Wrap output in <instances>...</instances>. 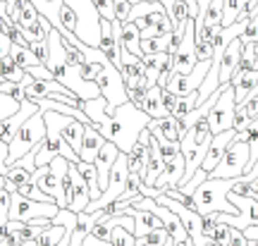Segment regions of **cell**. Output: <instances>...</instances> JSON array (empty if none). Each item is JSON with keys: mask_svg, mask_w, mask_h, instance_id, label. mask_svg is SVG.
Instances as JSON below:
<instances>
[{"mask_svg": "<svg viewBox=\"0 0 258 246\" xmlns=\"http://www.w3.org/2000/svg\"><path fill=\"white\" fill-rule=\"evenodd\" d=\"M172 34H175V31H172ZM172 34H165V36H156V38H148V41H141V53H144V57H146V55L167 53V50H170V43H172Z\"/></svg>", "mask_w": 258, "mask_h": 246, "instance_id": "83f0119b", "label": "cell"}, {"mask_svg": "<svg viewBox=\"0 0 258 246\" xmlns=\"http://www.w3.org/2000/svg\"><path fill=\"white\" fill-rule=\"evenodd\" d=\"M234 89V96H237V105H246L253 96H256V89H258V72H237L234 79L230 84Z\"/></svg>", "mask_w": 258, "mask_h": 246, "instance_id": "ac0fdd59", "label": "cell"}, {"mask_svg": "<svg viewBox=\"0 0 258 246\" xmlns=\"http://www.w3.org/2000/svg\"><path fill=\"white\" fill-rule=\"evenodd\" d=\"M8 158H10V146L0 139V174H8Z\"/></svg>", "mask_w": 258, "mask_h": 246, "instance_id": "60d3db41", "label": "cell"}, {"mask_svg": "<svg viewBox=\"0 0 258 246\" xmlns=\"http://www.w3.org/2000/svg\"><path fill=\"white\" fill-rule=\"evenodd\" d=\"M256 70H258V60H256Z\"/></svg>", "mask_w": 258, "mask_h": 246, "instance_id": "6f0895ef", "label": "cell"}, {"mask_svg": "<svg viewBox=\"0 0 258 246\" xmlns=\"http://www.w3.org/2000/svg\"><path fill=\"white\" fill-rule=\"evenodd\" d=\"M108 141L101 137V132L93 127H86V134H84V146H82V153H79V160L82 163H96V158L101 153V148L105 146Z\"/></svg>", "mask_w": 258, "mask_h": 246, "instance_id": "44dd1931", "label": "cell"}, {"mask_svg": "<svg viewBox=\"0 0 258 246\" xmlns=\"http://www.w3.org/2000/svg\"><path fill=\"white\" fill-rule=\"evenodd\" d=\"M184 246H196V244H191V241H186V244Z\"/></svg>", "mask_w": 258, "mask_h": 246, "instance_id": "9f6ffc18", "label": "cell"}, {"mask_svg": "<svg viewBox=\"0 0 258 246\" xmlns=\"http://www.w3.org/2000/svg\"><path fill=\"white\" fill-rule=\"evenodd\" d=\"M129 3H132V5H139V3H144V0H129Z\"/></svg>", "mask_w": 258, "mask_h": 246, "instance_id": "f5cc1de1", "label": "cell"}, {"mask_svg": "<svg viewBox=\"0 0 258 246\" xmlns=\"http://www.w3.org/2000/svg\"><path fill=\"white\" fill-rule=\"evenodd\" d=\"M10 50H12V41L0 31V60H3V57H10Z\"/></svg>", "mask_w": 258, "mask_h": 246, "instance_id": "f6af8a7d", "label": "cell"}, {"mask_svg": "<svg viewBox=\"0 0 258 246\" xmlns=\"http://www.w3.org/2000/svg\"><path fill=\"white\" fill-rule=\"evenodd\" d=\"M77 170L82 172L84 182H86V187H89V192H91V201H98L101 199V187H98V172H96V165L91 163H77Z\"/></svg>", "mask_w": 258, "mask_h": 246, "instance_id": "484cf974", "label": "cell"}, {"mask_svg": "<svg viewBox=\"0 0 258 246\" xmlns=\"http://www.w3.org/2000/svg\"><path fill=\"white\" fill-rule=\"evenodd\" d=\"M151 125V117H148L144 110H139L134 103H124L112 112L110 117H105L103 122L93 125V127L101 132V137L105 141H110L120 148L122 153H129L134 144L139 141L141 132L148 129Z\"/></svg>", "mask_w": 258, "mask_h": 246, "instance_id": "6da1fadb", "label": "cell"}, {"mask_svg": "<svg viewBox=\"0 0 258 246\" xmlns=\"http://www.w3.org/2000/svg\"><path fill=\"white\" fill-rule=\"evenodd\" d=\"M222 15H225V0H211L206 12L194 22L196 24V36L203 29H222Z\"/></svg>", "mask_w": 258, "mask_h": 246, "instance_id": "7402d4cb", "label": "cell"}, {"mask_svg": "<svg viewBox=\"0 0 258 246\" xmlns=\"http://www.w3.org/2000/svg\"><path fill=\"white\" fill-rule=\"evenodd\" d=\"M120 57H122V79H124V86L127 91H148V84H146V63L144 57H137L132 55L129 50L122 48L120 50Z\"/></svg>", "mask_w": 258, "mask_h": 246, "instance_id": "8fae6325", "label": "cell"}, {"mask_svg": "<svg viewBox=\"0 0 258 246\" xmlns=\"http://www.w3.org/2000/svg\"><path fill=\"white\" fill-rule=\"evenodd\" d=\"M246 0H225V15H222V29L232 27L237 19L244 15Z\"/></svg>", "mask_w": 258, "mask_h": 246, "instance_id": "f1b7e54d", "label": "cell"}, {"mask_svg": "<svg viewBox=\"0 0 258 246\" xmlns=\"http://www.w3.org/2000/svg\"><path fill=\"white\" fill-rule=\"evenodd\" d=\"M48 137V129H46V117H43V110H38L34 117H29L22 127H19L17 137L12 139L10 144V158H8V167L22 160L24 155H29L31 151H36L41 146V141Z\"/></svg>", "mask_w": 258, "mask_h": 246, "instance_id": "5b68a950", "label": "cell"}, {"mask_svg": "<svg viewBox=\"0 0 258 246\" xmlns=\"http://www.w3.org/2000/svg\"><path fill=\"white\" fill-rule=\"evenodd\" d=\"M220 98L215 103V108L208 115V127H211L213 137H218L222 132H230L234 125V110H237V96L232 86H222Z\"/></svg>", "mask_w": 258, "mask_h": 246, "instance_id": "ba28073f", "label": "cell"}, {"mask_svg": "<svg viewBox=\"0 0 258 246\" xmlns=\"http://www.w3.org/2000/svg\"><path fill=\"white\" fill-rule=\"evenodd\" d=\"M38 110H41L38 105H34V103H31L29 98H24V100H22V108H19L17 115H12L10 119H5V122L0 125V139H3V141H5V144L10 146V144H12V139L17 137L19 127H22V125H24L29 117H34Z\"/></svg>", "mask_w": 258, "mask_h": 246, "instance_id": "7c38bea8", "label": "cell"}, {"mask_svg": "<svg viewBox=\"0 0 258 246\" xmlns=\"http://www.w3.org/2000/svg\"><path fill=\"white\" fill-rule=\"evenodd\" d=\"M8 12H10V19H12L22 31H31V27L41 19V15H38V10L34 8L31 0H15L8 8Z\"/></svg>", "mask_w": 258, "mask_h": 246, "instance_id": "e0dca14e", "label": "cell"}, {"mask_svg": "<svg viewBox=\"0 0 258 246\" xmlns=\"http://www.w3.org/2000/svg\"><path fill=\"white\" fill-rule=\"evenodd\" d=\"M158 151H160V158L167 163H172L177 155H182V148H179V144H170V141H165V139H160L158 141Z\"/></svg>", "mask_w": 258, "mask_h": 246, "instance_id": "e575fe53", "label": "cell"}, {"mask_svg": "<svg viewBox=\"0 0 258 246\" xmlns=\"http://www.w3.org/2000/svg\"><path fill=\"white\" fill-rule=\"evenodd\" d=\"M144 112H146L151 119H165V117H172L167 112L165 103H163V89L160 86H153L146 91V100H144Z\"/></svg>", "mask_w": 258, "mask_h": 246, "instance_id": "603a6c76", "label": "cell"}, {"mask_svg": "<svg viewBox=\"0 0 258 246\" xmlns=\"http://www.w3.org/2000/svg\"><path fill=\"white\" fill-rule=\"evenodd\" d=\"M122 48L129 50L132 55H137V57H144V53H141V31L132 22L122 24Z\"/></svg>", "mask_w": 258, "mask_h": 246, "instance_id": "d4e9b609", "label": "cell"}, {"mask_svg": "<svg viewBox=\"0 0 258 246\" xmlns=\"http://www.w3.org/2000/svg\"><path fill=\"white\" fill-rule=\"evenodd\" d=\"M230 239H232V227L225 225V222H218V225H215V232H213V237H211V244L230 246Z\"/></svg>", "mask_w": 258, "mask_h": 246, "instance_id": "836d02e7", "label": "cell"}, {"mask_svg": "<svg viewBox=\"0 0 258 246\" xmlns=\"http://www.w3.org/2000/svg\"><path fill=\"white\" fill-rule=\"evenodd\" d=\"M8 184H10L8 174H0V192H3V189H8Z\"/></svg>", "mask_w": 258, "mask_h": 246, "instance_id": "f907efd6", "label": "cell"}, {"mask_svg": "<svg viewBox=\"0 0 258 246\" xmlns=\"http://www.w3.org/2000/svg\"><path fill=\"white\" fill-rule=\"evenodd\" d=\"M70 165L72 163H67L62 155H57L48 167H38L36 172H34V184H36L43 194L53 196V199L57 201L60 210L67 208V201H64V196H62V177L70 172Z\"/></svg>", "mask_w": 258, "mask_h": 246, "instance_id": "8992f818", "label": "cell"}, {"mask_svg": "<svg viewBox=\"0 0 258 246\" xmlns=\"http://www.w3.org/2000/svg\"><path fill=\"white\" fill-rule=\"evenodd\" d=\"M105 108H108V100L103 98H93V100H86V103H82V110L89 115V119H91V125H98V122H103V119L108 117V112H105Z\"/></svg>", "mask_w": 258, "mask_h": 246, "instance_id": "4316f807", "label": "cell"}, {"mask_svg": "<svg viewBox=\"0 0 258 246\" xmlns=\"http://www.w3.org/2000/svg\"><path fill=\"white\" fill-rule=\"evenodd\" d=\"M215 225H218V220L213 218V215H206V218H203V234H206L208 241H211L213 232H215Z\"/></svg>", "mask_w": 258, "mask_h": 246, "instance_id": "b9f144b4", "label": "cell"}, {"mask_svg": "<svg viewBox=\"0 0 258 246\" xmlns=\"http://www.w3.org/2000/svg\"><path fill=\"white\" fill-rule=\"evenodd\" d=\"M208 72H211V63H199L191 74H177L175 72L172 77H170L165 91L175 93L177 98H184V96H189V93H196L199 89H201V84L206 82Z\"/></svg>", "mask_w": 258, "mask_h": 246, "instance_id": "9c48e42d", "label": "cell"}, {"mask_svg": "<svg viewBox=\"0 0 258 246\" xmlns=\"http://www.w3.org/2000/svg\"><path fill=\"white\" fill-rule=\"evenodd\" d=\"M79 53H84L86 63L96 65V86L101 89L103 98L108 100L105 112L110 117L120 105L129 103V93H127V86H124V79H122V72L101 53V48H91V46H86V43H82Z\"/></svg>", "mask_w": 258, "mask_h": 246, "instance_id": "7a4b0ae2", "label": "cell"}, {"mask_svg": "<svg viewBox=\"0 0 258 246\" xmlns=\"http://www.w3.org/2000/svg\"><path fill=\"white\" fill-rule=\"evenodd\" d=\"M211 141H213V132H211V127H208V119L196 122L184 134V139L179 141V148H182V155H184V163H186L184 184L201 170L203 158L208 155V148H211ZM184 184H182V187H184Z\"/></svg>", "mask_w": 258, "mask_h": 246, "instance_id": "277c9868", "label": "cell"}, {"mask_svg": "<svg viewBox=\"0 0 258 246\" xmlns=\"http://www.w3.org/2000/svg\"><path fill=\"white\" fill-rule=\"evenodd\" d=\"M132 8H134V5H132L129 0H117V3H115V15H117V22L124 24V22L129 19V15H132Z\"/></svg>", "mask_w": 258, "mask_h": 246, "instance_id": "ab89813d", "label": "cell"}, {"mask_svg": "<svg viewBox=\"0 0 258 246\" xmlns=\"http://www.w3.org/2000/svg\"><path fill=\"white\" fill-rule=\"evenodd\" d=\"M230 246H249V241H246V237H244V232H241V229H234V227H232Z\"/></svg>", "mask_w": 258, "mask_h": 246, "instance_id": "ee69618b", "label": "cell"}, {"mask_svg": "<svg viewBox=\"0 0 258 246\" xmlns=\"http://www.w3.org/2000/svg\"><path fill=\"white\" fill-rule=\"evenodd\" d=\"M241 50H244V46H241V41L237 38V41H232L230 48H227V50H225V55H222V63H220V89H222V86H230L232 79H234V74L239 72Z\"/></svg>", "mask_w": 258, "mask_h": 246, "instance_id": "2e32d148", "label": "cell"}, {"mask_svg": "<svg viewBox=\"0 0 258 246\" xmlns=\"http://www.w3.org/2000/svg\"><path fill=\"white\" fill-rule=\"evenodd\" d=\"M249 246H258V241H249Z\"/></svg>", "mask_w": 258, "mask_h": 246, "instance_id": "11a10c76", "label": "cell"}, {"mask_svg": "<svg viewBox=\"0 0 258 246\" xmlns=\"http://www.w3.org/2000/svg\"><path fill=\"white\" fill-rule=\"evenodd\" d=\"M246 167H249V144L234 139L227 153L222 155L220 165L208 177L211 179H241L246 174Z\"/></svg>", "mask_w": 258, "mask_h": 246, "instance_id": "52a82bcc", "label": "cell"}, {"mask_svg": "<svg viewBox=\"0 0 258 246\" xmlns=\"http://www.w3.org/2000/svg\"><path fill=\"white\" fill-rule=\"evenodd\" d=\"M177 96L175 93H170V91H165V89H163V103H165V108H167V112H170V115H172V110L177 108Z\"/></svg>", "mask_w": 258, "mask_h": 246, "instance_id": "7bdbcfd3", "label": "cell"}, {"mask_svg": "<svg viewBox=\"0 0 258 246\" xmlns=\"http://www.w3.org/2000/svg\"><path fill=\"white\" fill-rule=\"evenodd\" d=\"M208 246H215V244H208Z\"/></svg>", "mask_w": 258, "mask_h": 246, "instance_id": "680465c9", "label": "cell"}, {"mask_svg": "<svg viewBox=\"0 0 258 246\" xmlns=\"http://www.w3.org/2000/svg\"><path fill=\"white\" fill-rule=\"evenodd\" d=\"M237 139V132L234 129H230V132H222V134H218V137H213L211 141V148H208V155L203 158V165L201 170H206V172L211 174L218 165H220L222 155L227 153V148H230V144Z\"/></svg>", "mask_w": 258, "mask_h": 246, "instance_id": "5bb4252c", "label": "cell"}, {"mask_svg": "<svg viewBox=\"0 0 258 246\" xmlns=\"http://www.w3.org/2000/svg\"><path fill=\"white\" fill-rule=\"evenodd\" d=\"M19 108H22V103L17 98H12L10 93H0V125L10 119L12 115H17Z\"/></svg>", "mask_w": 258, "mask_h": 246, "instance_id": "d6a6232c", "label": "cell"}, {"mask_svg": "<svg viewBox=\"0 0 258 246\" xmlns=\"http://www.w3.org/2000/svg\"><path fill=\"white\" fill-rule=\"evenodd\" d=\"M196 5H199V17H201L203 12H206V8L211 5V0H196Z\"/></svg>", "mask_w": 258, "mask_h": 246, "instance_id": "7dc6e473", "label": "cell"}, {"mask_svg": "<svg viewBox=\"0 0 258 246\" xmlns=\"http://www.w3.org/2000/svg\"><path fill=\"white\" fill-rule=\"evenodd\" d=\"M249 174H253V177H258V163L256 165H253V170H251V172Z\"/></svg>", "mask_w": 258, "mask_h": 246, "instance_id": "816d5d0a", "label": "cell"}, {"mask_svg": "<svg viewBox=\"0 0 258 246\" xmlns=\"http://www.w3.org/2000/svg\"><path fill=\"white\" fill-rule=\"evenodd\" d=\"M64 234H67V227H62V225H53V227L43 229L41 237H38L34 244L36 246H57L64 239Z\"/></svg>", "mask_w": 258, "mask_h": 246, "instance_id": "4dcf8cb0", "label": "cell"}, {"mask_svg": "<svg viewBox=\"0 0 258 246\" xmlns=\"http://www.w3.org/2000/svg\"><path fill=\"white\" fill-rule=\"evenodd\" d=\"M237 179H206V182L196 189L194 194V199H196V210H199V215L206 218V215H239V210L234 208L230 203V192L232 187H234Z\"/></svg>", "mask_w": 258, "mask_h": 246, "instance_id": "3957f363", "label": "cell"}, {"mask_svg": "<svg viewBox=\"0 0 258 246\" xmlns=\"http://www.w3.org/2000/svg\"><path fill=\"white\" fill-rule=\"evenodd\" d=\"M137 246H146V244H144V241H141V239H137Z\"/></svg>", "mask_w": 258, "mask_h": 246, "instance_id": "db71d44e", "label": "cell"}, {"mask_svg": "<svg viewBox=\"0 0 258 246\" xmlns=\"http://www.w3.org/2000/svg\"><path fill=\"white\" fill-rule=\"evenodd\" d=\"M251 189H253V199H258V177L251 174Z\"/></svg>", "mask_w": 258, "mask_h": 246, "instance_id": "681fc988", "label": "cell"}, {"mask_svg": "<svg viewBox=\"0 0 258 246\" xmlns=\"http://www.w3.org/2000/svg\"><path fill=\"white\" fill-rule=\"evenodd\" d=\"M160 3H163V8L167 10V15H172V10H175V3H177V0H160Z\"/></svg>", "mask_w": 258, "mask_h": 246, "instance_id": "c3c4849f", "label": "cell"}, {"mask_svg": "<svg viewBox=\"0 0 258 246\" xmlns=\"http://www.w3.org/2000/svg\"><path fill=\"white\" fill-rule=\"evenodd\" d=\"M141 184H144V177H141V174H132V172H129V177H127V189H124V196H122V199L132 201V199H137V196H141V194H139Z\"/></svg>", "mask_w": 258, "mask_h": 246, "instance_id": "74e56055", "label": "cell"}, {"mask_svg": "<svg viewBox=\"0 0 258 246\" xmlns=\"http://www.w3.org/2000/svg\"><path fill=\"white\" fill-rule=\"evenodd\" d=\"M84 134H86V125H82L79 119H70L62 129V139L74 148V153L79 155L84 146Z\"/></svg>", "mask_w": 258, "mask_h": 246, "instance_id": "cb8c5ba5", "label": "cell"}, {"mask_svg": "<svg viewBox=\"0 0 258 246\" xmlns=\"http://www.w3.org/2000/svg\"><path fill=\"white\" fill-rule=\"evenodd\" d=\"M146 246H165L167 241H170V234H167V229L165 227H160V229H153V232H148L146 237L141 239Z\"/></svg>", "mask_w": 258, "mask_h": 246, "instance_id": "8d00e7d4", "label": "cell"}, {"mask_svg": "<svg viewBox=\"0 0 258 246\" xmlns=\"http://www.w3.org/2000/svg\"><path fill=\"white\" fill-rule=\"evenodd\" d=\"M10 57L15 60V63L27 72V70H31V67H38V60H36V55L31 53L29 48H22V46H12V50H10Z\"/></svg>", "mask_w": 258, "mask_h": 246, "instance_id": "f546056e", "label": "cell"}, {"mask_svg": "<svg viewBox=\"0 0 258 246\" xmlns=\"http://www.w3.org/2000/svg\"><path fill=\"white\" fill-rule=\"evenodd\" d=\"M246 134H249V139H246V144H249V167H246V174H249L253 170V165L258 163V117L249 125Z\"/></svg>", "mask_w": 258, "mask_h": 246, "instance_id": "1f68e13d", "label": "cell"}, {"mask_svg": "<svg viewBox=\"0 0 258 246\" xmlns=\"http://www.w3.org/2000/svg\"><path fill=\"white\" fill-rule=\"evenodd\" d=\"M82 246H112L110 241H101V239H96L93 234H86L82 241Z\"/></svg>", "mask_w": 258, "mask_h": 246, "instance_id": "bcb514c9", "label": "cell"}, {"mask_svg": "<svg viewBox=\"0 0 258 246\" xmlns=\"http://www.w3.org/2000/svg\"><path fill=\"white\" fill-rule=\"evenodd\" d=\"M206 179H208V172H206V170H199V172L194 174L184 187H179V189H182V194H186V196H194V194H196V189H199Z\"/></svg>", "mask_w": 258, "mask_h": 246, "instance_id": "f35d334b", "label": "cell"}, {"mask_svg": "<svg viewBox=\"0 0 258 246\" xmlns=\"http://www.w3.org/2000/svg\"><path fill=\"white\" fill-rule=\"evenodd\" d=\"M175 57V72L177 74H191L199 65V57H196V24L191 19L186 22L184 27V36H182V43L177 48Z\"/></svg>", "mask_w": 258, "mask_h": 246, "instance_id": "30bf717a", "label": "cell"}, {"mask_svg": "<svg viewBox=\"0 0 258 246\" xmlns=\"http://www.w3.org/2000/svg\"><path fill=\"white\" fill-rule=\"evenodd\" d=\"M8 179L15 184V187H19V184H34V174L27 172L24 167H17V165H15V167L8 170Z\"/></svg>", "mask_w": 258, "mask_h": 246, "instance_id": "d590c367", "label": "cell"}, {"mask_svg": "<svg viewBox=\"0 0 258 246\" xmlns=\"http://www.w3.org/2000/svg\"><path fill=\"white\" fill-rule=\"evenodd\" d=\"M148 151H151V132L144 129L139 141L134 144V148L127 153L129 160V172L132 174H141L144 177V170H146V160H148Z\"/></svg>", "mask_w": 258, "mask_h": 246, "instance_id": "d6986e66", "label": "cell"}, {"mask_svg": "<svg viewBox=\"0 0 258 246\" xmlns=\"http://www.w3.org/2000/svg\"><path fill=\"white\" fill-rule=\"evenodd\" d=\"M120 148L115 146V144H105V146L101 148V153H98V158H96V172H98V187H101V192H105L108 189V184H110V172L112 167H115V163H117V158H120ZM103 196V194H101Z\"/></svg>", "mask_w": 258, "mask_h": 246, "instance_id": "4fadbf2b", "label": "cell"}, {"mask_svg": "<svg viewBox=\"0 0 258 246\" xmlns=\"http://www.w3.org/2000/svg\"><path fill=\"white\" fill-rule=\"evenodd\" d=\"M184 174H186V163H184V155H177L172 163L165 165L163 174L158 177L156 189L160 194H165L167 189H175V187H182L184 184Z\"/></svg>", "mask_w": 258, "mask_h": 246, "instance_id": "9a60e30c", "label": "cell"}, {"mask_svg": "<svg viewBox=\"0 0 258 246\" xmlns=\"http://www.w3.org/2000/svg\"><path fill=\"white\" fill-rule=\"evenodd\" d=\"M124 215H132V218H134V237L137 239H144L148 232L163 227L160 218L153 215L151 210H139V208H132V206H129V208L124 210Z\"/></svg>", "mask_w": 258, "mask_h": 246, "instance_id": "ffe728a7", "label": "cell"}]
</instances>
